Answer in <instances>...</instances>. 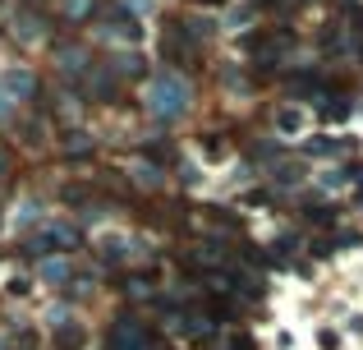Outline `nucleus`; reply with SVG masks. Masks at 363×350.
<instances>
[{
    "label": "nucleus",
    "mask_w": 363,
    "mask_h": 350,
    "mask_svg": "<svg viewBox=\"0 0 363 350\" xmlns=\"http://www.w3.org/2000/svg\"><path fill=\"white\" fill-rule=\"evenodd\" d=\"M276 125H281V134H299L303 116H299V111H281V120H276Z\"/></svg>",
    "instance_id": "5"
},
{
    "label": "nucleus",
    "mask_w": 363,
    "mask_h": 350,
    "mask_svg": "<svg viewBox=\"0 0 363 350\" xmlns=\"http://www.w3.org/2000/svg\"><path fill=\"white\" fill-rule=\"evenodd\" d=\"M147 111L157 120H179L189 111V83L179 74H157L147 83Z\"/></svg>",
    "instance_id": "1"
},
{
    "label": "nucleus",
    "mask_w": 363,
    "mask_h": 350,
    "mask_svg": "<svg viewBox=\"0 0 363 350\" xmlns=\"http://www.w3.org/2000/svg\"><path fill=\"white\" fill-rule=\"evenodd\" d=\"M42 277H51V281H60V277H65V263H51V268H42Z\"/></svg>",
    "instance_id": "8"
},
{
    "label": "nucleus",
    "mask_w": 363,
    "mask_h": 350,
    "mask_svg": "<svg viewBox=\"0 0 363 350\" xmlns=\"http://www.w3.org/2000/svg\"><path fill=\"white\" fill-rule=\"evenodd\" d=\"M5 92L9 97H28V92H33V74L28 70H9L5 74Z\"/></svg>",
    "instance_id": "4"
},
{
    "label": "nucleus",
    "mask_w": 363,
    "mask_h": 350,
    "mask_svg": "<svg viewBox=\"0 0 363 350\" xmlns=\"http://www.w3.org/2000/svg\"><path fill=\"white\" fill-rule=\"evenodd\" d=\"M74 244H79V231H74V226H65V222H55V226H42V231H37L33 249L37 253H69Z\"/></svg>",
    "instance_id": "2"
},
{
    "label": "nucleus",
    "mask_w": 363,
    "mask_h": 350,
    "mask_svg": "<svg viewBox=\"0 0 363 350\" xmlns=\"http://www.w3.org/2000/svg\"><path fill=\"white\" fill-rule=\"evenodd\" d=\"M111 350H147V327L133 323V318H120L111 327Z\"/></svg>",
    "instance_id": "3"
},
{
    "label": "nucleus",
    "mask_w": 363,
    "mask_h": 350,
    "mask_svg": "<svg viewBox=\"0 0 363 350\" xmlns=\"http://www.w3.org/2000/svg\"><path fill=\"white\" fill-rule=\"evenodd\" d=\"M9 102H14V97H9V92L0 88V116H9Z\"/></svg>",
    "instance_id": "9"
},
{
    "label": "nucleus",
    "mask_w": 363,
    "mask_h": 350,
    "mask_svg": "<svg viewBox=\"0 0 363 350\" xmlns=\"http://www.w3.org/2000/svg\"><path fill=\"white\" fill-rule=\"evenodd\" d=\"M88 9H92V0H65V14L69 18H83Z\"/></svg>",
    "instance_id": "6"
},
{
    "label": "nucleus",
    "mask_w": 363,
    "mask_h": 350,
    "mask_svg": "<svg viewBox=\"0 0 363 350\" xmlns=\"http://www.w3.org/2000/svg\"><path fill=\"white\" fill-rule=\"evenodd\" d=\"M124 5H129V9H133V14H138V18H147L152 9H157V0H124Z\"/></svg>",
    "instance_id": "7"
}]
</instances>
